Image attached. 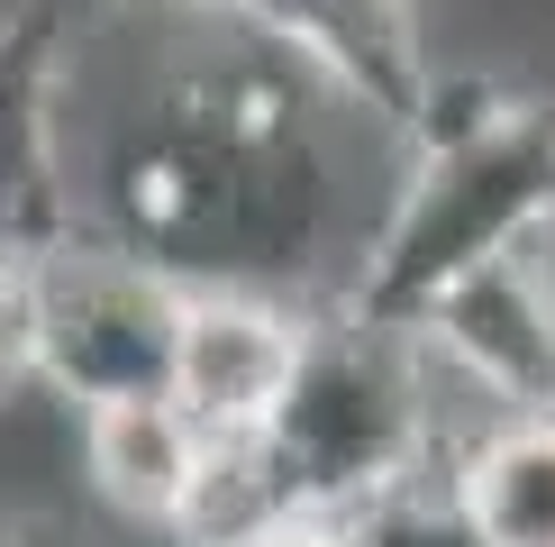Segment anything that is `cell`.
I'll use <instances>...</instances> for the list:
<instances>
[{
  "mask_svg": "<svg viewBox=\"0 0 555 547\" xmlns=\"http://www.w3.org/2000/svg\"><path fill=\"white\" fill-rule=\"evenodd\" d=\"M165 18L182 46H165L91 137V228L182 274L192 292L237 283L337 302L374 238V219L356 211V147L391 128L337 101L246 18Z\"/></svg>",
  "mask_w": 555,
  "mask_h": 547,
  "instance_id": "obj_1",
  "label": "cell"
},
{
  "mask_svg": "<svg viewBox=\"0 0 555 547\" xmlns=\"http://www.w3.org/2000/svg\"><path fill=\"white\" fill-rule=\"evenodd\" d=\"M256 28L300 55L337 101H356L374 128L410 137L437 91L428 37H420V0H273Z\"/></svg>",
  "mask_w": 555,
  "mask_h": 547,
  "instance_id": "obj_7",
  "label": "cell"
},
{
  "mask_svg": "<svg viewBox=\"0 0 555 547\" xmlns=\"http://www.w3.org/2000/svg\"><path fill=\"white\" fill-rule=\"evenodd\" d=\"M28 283H37V383L55 402H74V420L101 402L173 393L182 319H192L182 274L82 228V238H64L55 256L28 265Z\"/></svg>",
  "mask_w": 555,
  "mask_h": 547,
  "instance_id": "obj_4",
  "label": "cell"
},
{
  "mask_svg": "<svg viewBox=\"0 0 555 547\" xmlns=\"http://www.w3.org/2000/svg\"><path fill=\"white\" fill-rule=\"evenodd\" d=\"M437 447H447V402H437L428 338L356 319L346 302H310L300 365L256 429L283 511L364 520L391 493L437 484Z\"/></svg>",
  "mask_w": 555,
  "mask_h": 547,
  "instance_id": "obj_3",
  "label": "cell"
},
{
  "mask_svg": "<svg viewBox=\"0 0 555 547\" xmlns=\"http://www.w3.org/2000/svg\"><path fill=\"white\" fill-rule=\"evenodd\" d=\"M546 228H555V110L501 82L437 74L337 302L383 329H428L455 283H474L501 256H528Z\"/></svg>",
  "mask_w": 555,
  "mask_h": 547,
  "instance_id": "obj_2",
  "label": "cell"
},
{
  "mask_svg": "<svg viewBox=\"0 0 555 547\" xmlns=\"http://www.w3.org/2000/svg\"><path fill=\"white\" fill-rule=\"evenodd\" d=\"M74 165V46L46 10H0V256L37 265L82 238Z\"/></svg>",
  "mask_w": 555,
  "mask_h": 547,
  "instance_id": "obj_5",
  "label": "cell"
},
{
  "mask_svg": "<svg viewBox=\"0 0 555 547\" xmlns=\"http://www.w3.org/2000/svg\"><path fill=\"white\" fill-rule=\"evenodd\" d=\"M74 429H82V474H91V493H101L119 520H137V530H155V538H173L182 520H192L201 484H210L219 438H210V429H201L173 393L101 402V410H82Z\"/></svg>",
  "mask_w": 555,
  "mask_h": 547,
  "instance_id": "obj_9",
  "label": "cell"
},
{
  "mask_svg": "<svg viewBox=\"0 0 555 547\" xmlns=\"http://www.w3.org/2000/svg\"><path fill=\"white\" fill-rule=\"evenodd\" d=\"M300 338H310V302H283V292H237L210 283L192 292V319H182V356H173V402L192 410L210 438H256L283 402Z\"/></svg>",
  "mask_w": 555,
  "mask_h": 547,
  "instance_id": "obj_6",
  "label": "cell"
},
{
  "mask_svg": "<svg viewBox=\"0 0 555 547\" xmlns=\"http://www.w3.org/2000/svg\"><path fill=\"white\" fill-rule=\"evenodd\" d=\"M119 10H182V18H246L256 28L273 0H119Z\"/></svg>",
  "mask_w": 555,
  "mask_h": 547,
  "instance_id": "obj_13",
  "label": "cell"
},
{
  "mask_svg": "<svg viewBox=\"0 0 555 547\" xmlns=\"http://www.w3.org/2000/svg\"><path fill=\"white\" fill-rule=\"evenodd\" d=\"M37 383V283L28 265L0 256V402H18Z\"/></svg>",
  "mask_w": 555,
  "mask_h": 547,
  "instance_id": "obj_11",
  "label": "cell"
},
{
  "mask_svg": "<svg viewBox=\"0 0 555 547\" xmlns=\"http://www.w3.org/2000/svg\"><path fill=\"white\" fill-rule=\"evenodd\" d=\"M447 501L482 547H555V410H501L447 466Z\"/></svg>",
  "mask_w": 555,
  "mask_h": 547,
  "instance_id": "obj_10",
  "label": "cell"
},
{
  "mask_svg": "<svg viewBox=\"0 0 555 547\" xmlns=\"http://www.w3.org/2000/svg\"><path fill=\"white\" fill-rule=\"evenodd\" d=\"M256 547H374L356 530V520H319V511H292V520H273V530Z\"/></svg>",
  "mask_w": 555,
  "mask_h": 547,
  "instance_id": "obj_12",
  "label": "cell"
},
{
  "mask_svg": "<svg viewBox=\"0 0 555 547\" xmlns=\"http://www.w3.org/2000/svg\"><path fill=\"white\" fill-rule=\"evenodd\" d=\"M0 547H82V530H64V520H0Z\"/></svg>",
  "mask_w": 555,
  "mask_h": 547,
  "instance_id": "obj_14",
  "label": "cell"
},
{
  "mask_svg": "<svg viewBox=\"0 0 555 547\" xmlns=\"http://www.w3.org/2000/svg\"><path fill=\"white\" fill-rule=\"evenodd\" d=\"M420 338L465 383H482L501 410H555V283H546L538 246L455 283Z\"/></svg>",
  "mask_w": 555,
  "mask_h": 547,
  "instance_id": "obj_8",
  "label": "cell"
}]
</instances>
